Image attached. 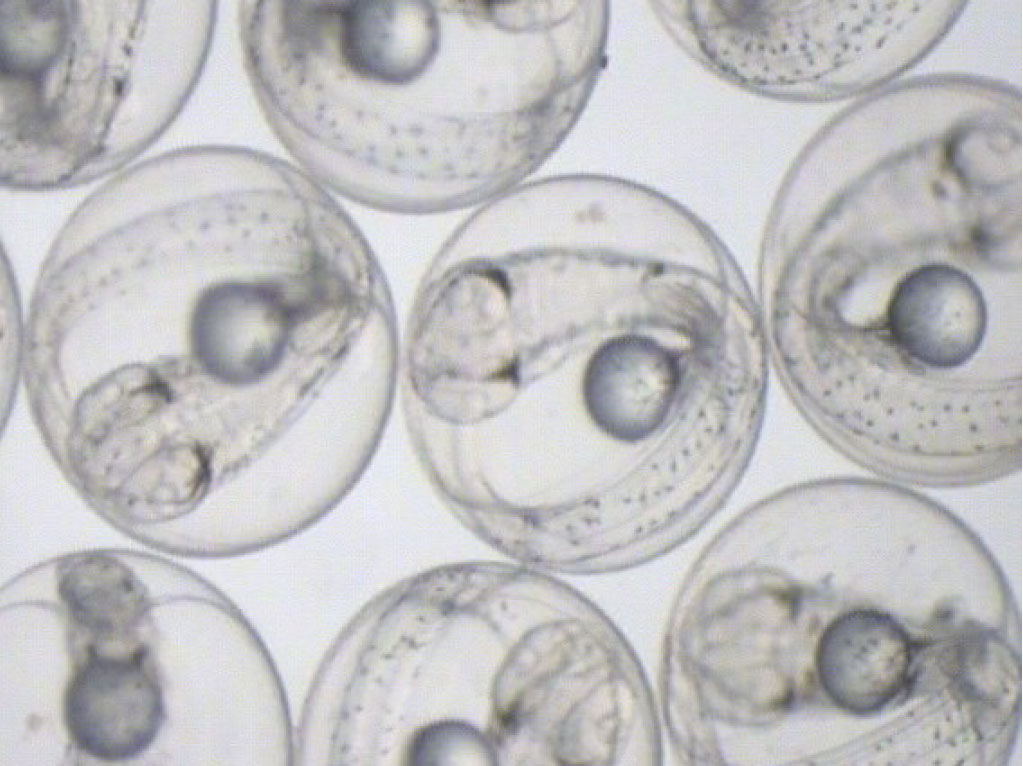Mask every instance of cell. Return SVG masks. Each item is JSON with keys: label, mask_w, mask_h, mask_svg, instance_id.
I'll use <instances>...</instances> for the list:
<instances>
[{"label": "cell", "mask_w": 1023, "mask_h": 766, "mask_svg": "<svg viewBox=\"0 0 1023 766\" xmlns=\"http://www.w3.org/2000/svg\"><path fill=\"white\" fill-rule=\"evenodd\" d=\"M986 321L976 283L947 264L924 265L906 275L887 312L895 344L913 360L937 370L968 361L981 344Z\"/></svg>", "instance_id": "8992f818"}, {"label": "cell", "mask_w": 1023, "mask_h": 766, "mask_svg": "<svg viewBox=\"0 0 1023 766\" xmlns=\"http://www.w3.org/2000/svg\"><path fill=\"white\" fill-rule=\"evenodd\" d=\"M454 572V571H453ZM452 581L435 599L432 640L440 715L414 733L454 722L420 749L417 765H541L577 697L572 645L546 599L494 582Z\"/></svg>", "instance_id": "277c9868"}, {"label": "cell", "mask_w": 1023, "mask_h": 766, "mask_svg": "<svg viewBox=\"0 0 1023 766\" xmlns=\"http://www.w3.org/2000/svg\"><path fill=\"white\" fill-rule=\"evenodd\" d=\"M681 354L640 334L613 335L592 352L582 377L584 407L607 437L637 444L667 423L683 390Z\"/></svg>", "instance_id": "5b68a950"}, {"label": "cell", "mask_w": 1023, "mask_h": 766, "mask_svg": "<svg viewBox=\"0 0 1023 766\" xmlns=\"http://www.w3.org/2000/svg\"><path fill=\"white\" fill-rule=\"evenodd\" d=\"M195 586L164 573L110 593L51 603L38 634L56 665L31 671L27 688L53 703L32 720L56 721L70 764H162L188 759L196 706L199 603Z\"/></svg>", "instance_id": "3957f363"}, {"label": "cell", "mask_w": 1023, "mask_h": 766, "mask_svg": "<svg viewBox=\"0 0 1023 766\" xmlns=\"http://www.w3.org/2000/svg\"><path fill=\"white\" fill-rule=\"evenodd\" d=\"M607 253L580 232L484 238L463 230L423 279L407 343L453 387L513 393L607 329Z\"/></svg>", "instance_id": "7a4b0ae2"}, {"label": "cell", "mask_w": 1023, "mask_h": 766, "mask_svg": "<svg viewBox=\"0 0 1023 766\" xmlns=\"http://www.w3.org/2000/svg\"><path fill=\"white\" fill-rule=\"evenodd\" d=\"M1 181L73 185L170 125L207 59L196 1H1Z\"/></svg>", "instance_id": "6da1fadb"}]
</instances>
